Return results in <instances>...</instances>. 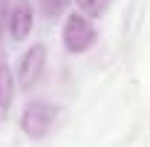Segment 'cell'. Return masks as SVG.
Listing matches in <instances>:
<instances>
[{
	"label": "cell",
	"instance_id": "obj_1",
	"mask_svg": "<svg viewBox=\"0 0 150 147\" xmlns=\"http://www.w3.org/2000/svg\"><path fill=\"white\" fill-rule=\"evenodd\" d=\"M58 121V107L49 101H32L20 115V130L29 139H43Z\"/></svg>",
	"mask_w": 150,
	"mask_h": 147
},
{
	"label": "cell",
	"instance_id": "obj_2",
	"mask_svg": "<svg viewBox=\"0 0 150 147\" xmlns=\"http://www.w3.org/2000/svg\"><path fill=\"white\" fill-rule=\"evenodd\" d=\"M61 37H64L67 52L81 55V52H87V49L95 43V29H93V23L84 18V15H69V18H67V23H64Z\"/></svg>",
	"mask_w": 150,
	"mask_h": 147
},
{
	"label": "cell",
	"instance_id": "obj_3",
	"mask_svg": "<svg viewBox=\"0 0 150 147\" xmlns=\"http://www.w3.org/2000/svg\"><path fill=\"white\" fill-rule=\"evenodd\" d=\"M43 66H46V46L43 43H32L23 55H20V64H18V81L23 90H32L40 75H43Z\"/></svg>",
	"mask_w": 150,
	"mask_h": 147
},
{
	"label": "cell",
	"instance_id": "obj_4",
	"mask_svg": "<svg viewBox=\"0 0 150 147\" xmlns=\"http://www.w3.org/2000/svg\"><path fill=\"white\" fill-rule=\"evenodd\" d=\"M6 26H9V35L15 37V40H23V37L32 32V26H35V12H32L29 0H18V3L12 6Z\"/></svg>",
	"mask_w": 150,
	"mask_h": 147
},
{
	"label": "cell",
	"instance_id": "obj_5",
	"mask_svg": "<svg viewBox=\"0 0 150 147\" xmlns=\"http://www.w3.org/2000/svg\"><path fill=\"white\" fill-rule=\"evenodd\" d=\"M12 98H15V81H12L9 66H6V64H0V121L9 115Z\"/></svg>",
	"mask_w": 150,
	"mask_h": 147
},
{
	"label": "cell",
	"instance_id": "obj_6",
	"mask_svg": "<svg viewBox=\"0 0 150 147\" xmlns=\"http://www.w3.org/2000/svg\"><path fill=\"white\" fill-rule=\"evenodd\" d=\"M43 3V12L49 15V18H55V15H61V9L67 6V0H40Z\"/></svg>",
	"mask_w": 150,
	"mask_h": 147
},
{
	"label": "cell",
	"instance_id": "obj_7",
	"mask_svg": "<svg viewBox=\"0 0 150 147\" xmlns=\"http://www.w3.org/2000/svg\"><path fill=\"white\" fill-rule=\"evenodd\" d=\"M9 12H12V9H9V0H0V32H3V26L9 23Z\"/></svg>",
	"mask_w": 150,
	"mask_h": 147
},
{
	"label": "cell",
	"instance_id": "obj_8",
	"mask_svg": "<svg viewBox=\"0 0 150 147\" xmlns=\"http://www.w3.org/2000/svg\"><path fill=\"white\" fill-rule=\"evenodd\" d=\"M75 3H78L81 9H95V6H98L101 0H75Z\"/></svg>",
	"mask_w": 150,
	"mask_h": 147
}]
</instances>
